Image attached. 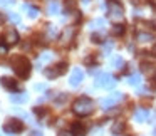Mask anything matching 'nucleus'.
Returning a JSON list of instances; mask_svg holds the SVG:
<instances>
[{
    "instance_id": "nucleus-10",
    "label": "nucleus",
    "mask_w": 156,
    "mask_h": 136,
    "mask_svg": "<svg viewBox=\"0 0 156 136\" xmlns=\"http://www.w3.org/2000/svg\"><path fill=\"white\" fill-rule=\"evenodd\" d=\"M0 84L4 86L5 89H9V91H12V92H14V91H17V89H19L17 82H15V81H14V79H12V77H7V76H5V77H2V79H0Z\"/></svg>"
},
{
    "instance_id": "nucleus-6",
    "label": "nucleus",
    "mask_w": 156,
    "mask_h": 136,
    "mask_svg": "<svg viewBox=\"0 0 156 136\" xmlns=\"http://www.w3.org/2000/svg\"><path fill=\"white\" fill-rule=\"evenodd\" d=\"M109 17H111L112 22H121L122 17H124V10H122L121 5L116 4V2L109 4Z\"/></svg>"
},
{
    "instance_id": "nucleus-32",
    "label": "nucleus",
    "mask_w": 156,
    "mask_h": 136,
    "mask_svg": "<svg viewBox=\"0 0 156 136\" xmlns=\"http://www.w3.org/2000/svg\"><path fill=\"white\" fill-rule=\"evenodd\" d=\"M99 133H101V129H99V128L92 129V136H99Z\"/></svg>"
},
{
    "instance_id": "nucleus-34",
    "label": "nucleus",
    "mask_w": 156,
    "mask_h": 136,
    "mask_svg": "<svg viewBox=\"0 0 156 136\" xmlns=\"http://www.w3.org/2000/svg\"><path fill=\"white\" fill-rule=\"evenodd\" d=\"M30 136H42V133H41V131H32Z\"/></svg>"
},
{
    "instance_id": "nucleus-1",
    "label": "nucleus",
    "mask_w": 156,
    "mask_h": 136,
    "mask_svg": "<svg viewBox=\"0 0 156 136\" xmlns=\"http://www.w3.org/2000/svg\"><path fill=\"white\" fill-rule=\"evenodd\" d=\"M72 111H74V114L81 116V118L92 114V111H94V101H92L91 98H87V96H82V98H79L74 101Z\"/></svg>"
},
{
    "instance_id": "nucleus-22",
    "label": "nucleus",
    "mask_w": 156,
    "mask_h": 136,
    "mask_svg": "<svg viewBox=\"0 0 156 136\" xmlns=\"http://www.w3.org/2000/svg\"><path fill=\"white\" fill-rule=\"evenodd\" d=\"M128 82H129L131 86H139V84H141V76H139V74L129 76V77H128Z\"/></svg>"
},
{
    "instance_id": "nucleus-8",
    "label": "nucleus",
    "mask_w": 156,
    "mask_h": 136,
    "mask_svg": "<svg viewBox=\"0 0 156 136\" xmlns=\"http://www.w3.org/2000/svg\"><path fill=\"white\" fill-rule=\"evenodd\" d=\"M5 44L7 45H14V44H19V32L15 30V29H9L7 32H5V37H4Z\"/></svg>"
},
{
    "instance_id": "nucleus-36",
    "label": "nucleus",
    "mask_w": 156,
    "mask_h": 136,
    "mask_svg": "<svg viewBox=\"0 0 156 136\" xmlns=\"http://www.w3.org/2000/svg\"><path fill=\"white\" fill-rule=\"evenodd\" d=\"M5 20V17H4V15H2V14H0V24H2V22H4Z\"/></svg>"
},
{
    "instance_id": "nucleus-28",
    "label": "nucleus",
    "mask_w": 156,
    "mask_h": 136,
    "mask_svg": "<svg viewBox=\"0 0 156 136\" xmlns=\"http://www.w3.org/2000/svg\"><path fill=\"white\" fill-rule=\"evenodd\" d=\"M0 54H7V44H0Z\"/></svg>"
},
{
    "instance_id": "nucleus-30",
    "label": "nucleus",
    "mask_w": 156,
    "mask_h": 136,
    "mask_svg": "<svg viewBox=\"0 0 156 136\" xmlns=\"http://www.w3.org/2000/svg\"><path fill=\"white\" fill-rule=\"evenodd\" d=\"M14 4V0H0V5H10Z\"/></svg>"
},
{
    "instance_id": "nucleus-18",
    "label": "nucleus",
    "mask_w": 156,
    "mask_h": 136,
    "mask_svg": "<svg viewBox=\"0 0 156 136\" xmlns=\"http://www.w3.org/2000/svg\"><path fill=\"white\" fill-rule=\"evenodd\" d=\"M51 61H52V54H51V52H45V54H42L41 59L37 61V66H39V67H42L45 62H51Z\"/></svg>"
},
{
    "instance_id": "nucleus-25",
    "label": "nucleus",
    "mask_w": 156,
    "mask_h": 136,
    "mask_svg": "<svg viewBox=\"0 0 156 136\" xmlns=\"http://www.w3.org/2000/svg\"><path fill=\"white\" fill-rule=\"evenodd\" d=\"M141 67H143V71H144V72H148V74H151V72L154 71V69H153L154 66H151V64H146V62H143V66H141Z\"/></svg>"
},
{
    "instance_id": "nucleus-15",
    "label": "nucleus",
    "mask_w": 156,
    "mask_h": 136,
    "mask_svg": "<svg viewBox=\"0 0 156 136\" xmlns=\"http://www.w3.org/2000/svg\"><path fill=\"white\" fill-rule=\"evenodd\" d=\"M72 35H74V27H67L64 30V34H62V37H61L62 44H67V42L72 39Z\"/></svg>"
},
{
    "instance_id": "nucleus-33",
    "label": "nucleus",
    "mask_w": 156,
    "mask_h": 136,
    "mask_svg": "<svg viewBox=\"0 0 156 136\" xmlns=\"http://www.w3.org/2000/svg\"><path fill=\"white\" fill-rule=\"evenodd\" d=\"M112 49V44H106V52H111Z\"/></svg>"
},
{
    "instance_id": "nucleus-4",
    "label": "nucleus",
    "mask_w": 156,
    "mask_h": 136,
    "mask_svg": "<svg viewBox=\"0 0 156 136\" xmlns=\"http://www.w3.org/2000/svg\"><path fill=\"white\" fill-rule=\"evenodd\" d=\"M96 86L98 88H114L116 86V81L114 77H112L111 74H108V72H101V74H98V77H96Z\"/></svg>"
},
{
    "instance_id": "nucleus-29",
    "label": "nucleus",
    "mask_w": 156,
    "mask_h": 136,
    "mask_svg": "<svg viewBox=\"0 0 156 136\" xmlns=\"http://www.w3.org/2000/svg\"><path fill=\"white\" fill-rule=\"evenodd\" d=\"M59 136H76V134L72 131H61V133H59Z\"/></svg>"
},
{
    "instance_id": "nucleus-37",
    "label": "nucleus",
    "mask_w": 156,
    "mask_h": 136,
    "mask_svg": "<svg viewBox=\"0 0 156 136\" xmlns=\"http://www.w3.org/2000/svg\"><path fill=\"white\" fill-rule=\"evenodd\" d=\"M87 2H89V0H84V4H87Z\"/></svg>"
},
{
    "instance_id": "nucleus-27",
    "label": "nucleus",
    "mask_w": 156,
    "mask_h": 136,
    "mask_svg": "<svg viewBox=\"0 0 156 136\" xmlns=\"http://www.w3.org/2000/svg\"><path fill=\"white\" fill-rule=\"evenodd\" d=\"M92 42H98V44H101V42H102L101 35H99V34H92Z\"/></svg>"
},
{
    "instance_id": "nucleus-21",
    "label": "nucleus",
    "mask_w": 156,
    "mask_h": 136,
    "mask_svg": "<svg viewBox=\"0 0 156 136\" xmlns=\"http://www.w3.org/2000/svg\"><path fill=\"white\" fill-rule=\"evenodd\" d=\"M112 67H116V69H122V67H124V59L119 57V55L112 57Z\"/></svg>"
},
{
    "instance_id": "nucleus-35",
    "label": "nucleus",
    "mask_w": 156,
    "mask_h": 136,
    "mask_svg": "<svg viewBox=\"0 0 156 136\" xmlns=\"http://www.w3.org/2000/svg\"><path fill=\"white\" fill-rule=\"evenodd\" d=\"M151 54H153V55H154V57H156V44H154V45H153V47H151Z\"/></svg>"
},
{
    "instance_id": "nucleus-31",
    "label": "nucleus",
    "mask_w": 156,
    "mask_h": 136,
    "mask_svg": "<svg viewBox=\"0 0 156 136\" xmlns=\"http://www.w3.org/2000/svg\"><path fill=\"white\" fill-rule=\"evenodd\" d=\"M35 114H37V116H42V114H45V111H44V109H39V108H35Z\"/></svg>"
},
{
    "instance_id": "nucleus-2",
    "label": "nucleus",
    "mask_w": 156,
    "mask_h": 136,
    "mask_svg": "<svg viewBox=\"0 0 156 136\" xmlns=\"http://www.w3.org/2000/svg\"><path fill=\"white\" fill-rule=\"evenodd\" d=\"M12 66H14V72L19 76L20 79H25V77H29V74H30V62L27 61L25 57H15L14 59V62H12Z\"/></svg>"
},
{
    "instance_id": "nucleus-20",
    "label": "nucleus",
    "mask_w": 156,
    "mask_h": 136,
    "mask_svg": "<svg viewBox=\"0 0 156 136\" xmlns=\"http://www.w3.org/2000/svg\"><path fill=\"white\" fill-rule=\"evenodd\" d=\"M124 30H126V27H124L122 24H116L114 27L111 29L112 35H118V37H119V35H122V34H124Z\"/></svg>"
},
{
    "instance_id": "nucleus-12",
    "label": "nucleus",
    "mask_w": 156,
    "mask_h": 136,
    "mask_svg": "<svg viewBox=\"0 0 156 136\" xmlns=\"http://www.w3.org/2000/svg\"><path fill=\"white\" fill-rule=\"evenodd\" d=\"M27 99H29V94H27V92H17V94H10V101H12V102H17V104L25 102Z\"/></svg>"
},
{
    "instance_id": "nucleus-23",
    "label": "nucleus",
    "mask_w": 156,
    "mask_h": 136,
    "mask_svg": "<svg viewBox=\"0 0 156 136\" xmlns=\"http://www.w3.org/2000/svg\"><path fill=\"white\" fill-rule=\"evenodd\" d=\"M25 10L29 12V17H37V14H39V10L37 9H34V7H30V5H25Z\"/></svg>"
},
{
    "instance_id": "nucleus-7",
    "label": "nucleus",
    "mask_w": 156,
    "mask_h": 136,
    "mask_svg": "<svg viewBox=\"0 0 156 136\" xmlns=\"http://www.w3.org/2000/svg\"><path fill=\"white\" fill-rule=\"evenodd\" d=\"M121 99H122V94H121V92H112V94L108 96V98L101 99V106H102L104 109H109V108H112V106L118 104Z\"/></svg>"
},
{
    "instance_id": "nucleus-11",
    "label": "nucleus",
    "mask_w": 156,
    "mask_h": 136,
    "mask_svg": "<svg viewBox=\"0 0 156 136\" xmlns=\"http://www.w3.org/2000/svg\"><path fill=\"white\" fill-rule=\"evenodd\" d=\"M148 116H149V111L148 109H143V108H138L134 111V119L138 123H144L146 119H148Z\"/></svg>"
},
{
    "instance_id": "nucleus-5",
    "label": "nucleus",
    "mask_w": 156,
    "mask_h": 136,
    "mask_svg": "<svg viewBox=\"0 0 156 136\" xmlns=\"http://www.w3.org/2000/svg\"><path fill=\"white\" fill-rule=\"evenodd\" d=\"M66 69H67V62H59V64H57V66H54V67L45 69L44 74H45V77H47V79H55L57 76L64 74Z\"/></svg>"
},
{
    "instance_id": "nucleus-3",
    "label": "nucleus",
    "mask_w": 156,
    "mask_h": 136,
    "mask_svg": "<svg viewBox=\"0 0 156 136\" xmlns=\"http://www.w3.org/2000/svg\"><path fill=\"white\" fill-rule=\"evenodd\" d=\"M22 129H24V123H22L20 119H9V123L4 124V131L7 133L9 136L19 134V133H22Z\"/></svg>"
},
{
    "instance_id": "nucleus-26",
    "label": "nucleus",
    "mask_w": 156,
    "mask_h": 136,
    "mask_svg": "<svg viewBox=\"0 0 156 136\" xmlns=\"http://www.w3.org/2000/svg\"><path fill=\"white\" fill-rule=\"evenodd\" d=\"M9 19H10L14 24H19V22H20V17H19L17 14H10V15H9Z\"/></svg>"
},
{
    "instance_id": "nucleus-17",
    "label": "nucleus",
    "mask_w": 156,
    "mask_h": 136,
    "mask_svg": "<svg viewBox=\"0 0 156 136\" xmlns=\"http://www.w3.org/2000/svg\"><path fill=\"white\" fill-rule=\"evenodd\" d=\"M72 133H74L76 136H84L86 129H84V126H82L81 123H74V124H72Z\"/></svg>"
},
{
    "instance_id": "nucleus-9",
    "label": "nucleus",
    "mask_w": 156,
    "mask_h": 136,
    "mask_svg": "<svg viewBox=\"0 0 156 136\" xmlns=\"http://www.w3.org/2000/svg\"><path fill=\"white\" fill-rule=\"evenodd\" d=\"M82 79H84V72H82L79 67H76L74 71H72V74H71V79H69V82H71L72 88H77V86L82 82Z\"/></svg>"
},
{
    "instance_id": "nucleus-14",
    "label": "nucleus",
    "mask_w": 156,
    "mask_h": 136,
    "mask_svg": "<svg viewBox=\"0 0 156 136\" xmlns=\"http://www.w3.org/2000/svg\"><path fill=\"white\" fill-rule=\"evenodd\" d=\"M47 10H49V15H57L59 12H61V5H59L57 0H52L51 4H49Z\"/></svg>"
},
{
    "instance_id": "nucleus-24",
    "label": "nucleus",
    "mask_w": 156,
    "mask_h": 136,
    "mask_svg": "<svg viewBox=\"0 0 156 136\" xmlns=\"http://www.w3.org/2000/svg\"><path fill=\"white\" fill-rule=\"evenodd\" d=\"M47 34H49V37H55V34H57L55 25H47Z\"/></svg>"
},
{
    "instance_id": "nucleus-19",
    "label": "nucleus",
    "mask_w": 156,
    "mask_h": 136,
    "mask_svg": "<svg viewBox=\"0 0 156 136\" xmlns=\"http://www.w3.org/2000/svg\"><path fill=\"white\" fill-rule=\"evenodd\" d=\"M104 25H106L104 19H96V20L91 22V29H94V30H101Z\"/></svg>"
},
{
    "instance_id": "nucleus-13",
    "label": "nucleus",
    "mask_w": 156,
    "mask_h": 136,
    "mask_svg": "<svg viewBox=\"0 0 156 136\" xmlns=\"http://www.w3.org/2000/svg\"><path fill=\"white\" fill-rule=\"evenodd\" d=\"M136 41L138 42H151V41H154V37H153V34H148V32H138L136 34Z\"/></svg>"
},
{
    "instance_id": "nucleus-16",
    "label": "nucleus",
    "mask_w": 156,
    "mask_h": 136,
    "mask_svg": "<svg viewBox=\"0 0 156 136\" xmlns=\"http://www.w3.org/2000/svg\"><path fill=\"white\" fill-rule=\"evenodd\" d=\"M124 121H116L114 124H112V128H111V133L112 134H121L122 131H124Z\"/></svg>"
}]
</instances>
